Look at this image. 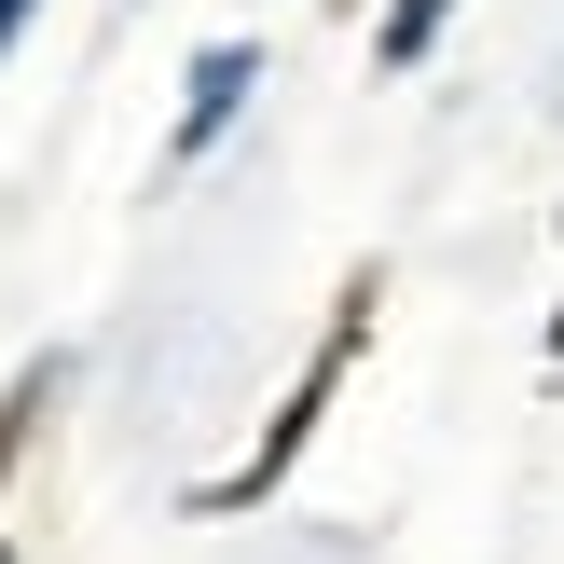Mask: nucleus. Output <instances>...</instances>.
Returning <instances> with one entry per match:
<instances>
[{
	"instance_id": "f03ea898",
	"label": "nucleus",
	"mask_w": 564,
	"mask_h": 564,
	"mask_svg": "<svg viewBox=\"0 0 564 564\" xmlns=\"http://www.w3.org/2000/svg\"><path fill=\"white\" fill-rule=\"evenodd\" d=\"M0 28H14V0H0Z\"/></svg>"
},
{
	"instance_id": "f257e3e1",
	"label": "nucleus",
	"mask_w": 564,
	"mask_h": 564,
	"mask_svg": "<svg viewBox=\"0 0 564 564\" xmlns=\"http://www.w3.org/2000/svg\"><path fill=\"white\" fill-rule=\"evenodd\" d=\"M427 14H441V0H400V28H386V55H413V42H427Z\"/></svg>"
}]
</instances>
